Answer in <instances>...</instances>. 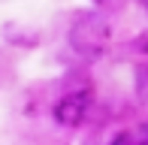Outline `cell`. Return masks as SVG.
Returning <instances> with one entry per match:
<instances>
[{
    "label": "cell",
    "instance_id": "cell-1",
    "mask_svg": "<svg viewBox=\"0 0 148 145\" xmlns=\"http://www.w3.org/2000/svg\"><path fill=\"white\" fill-rule=\"evenodd\" d=\"M112 42V24L109 15L100 9H76L66 24V45L73 55H79L82 61H100L109 51Z\"/></svg>",
    "mask_w": 148,
    "mask_h": 145
},
{
    "label": "cell",
    "instance_id": "cell-7",
    "mask_svg": "<svg viewBox=\"0 0 148 145\" xmlns=\"http://www.w3.org/2000/svg\"><path fill=\"white\" fill-rule=\"evenodd\" d=\"M109 145H133V139H130V127L118 130V133H115V136L109 139Z\"/></svg>",
    "mask_w": 148,
    "mask_h": 145
},
{
    "label": "cell",
    "instance_id": "cell-4",
    "mask_svg": "<svg viewBox=\"0 0 148 145\" xmlns=\"http://www.w3.org/2000/svg\"><path fill=\"white\" fill-rule=\"evenodd\" d=\"M127 49H130L133 55H139L142 61H148V27H145V30H139V34L133 36L130 42H127Z\"/></svg>",
    "mask_w": 148,
    "mask_h": 145
},
{
    "label": "cell",
    "instance_id": "cell-6",
    "mask_svg": "<svg viewBox=\"0 0 148 145\" xmlns=\"http://www.w3.org/2000/svg\"><path fill=\"white\" fill-rule=\"evenodd\" d=\"M91 3H94V9H100V12L109 15V12H118L121 6H124V0H91Z\"/></svg>",
    "mask_w": 148,
    "mask_h": 145
},
{
    "label": "cell",
    "instance_id": "cell-3",
    "mask_svg": "<svg viewBox=\"0 0 148 145\" xmlns=\"http://www.w3.org/2000/svg\"><path fill=\"white\" fill-rule=\"evenodd\" d=\"M133 91L142 103H148V61L133 64Z\"/></svg>",
    "mask_w": 148,
    "mask_h": 145
},
{
    "label": "cell",
    "instance_id": "cell-2",
    "mask_svg": "<svg viewBox=\"0 0 148 145\" xmlns=\"http://www.w3.org/2000/svg\"><path fill=\"white\" fill-rule=\"evenodd\" d=\"M94 106V88L82 85V88H70L58 97V103L51 106V118L60 127H82L88 121V112Z\"/></svg>",
    "mask_w": 148,
    "mask_h": 145
},
{
    "label": "cell",
    "instance_id": "cell-5",
    "mask_svg": "<svg viewBox=\"0 0 148 145\" xmlns=\"http://www.w3.org/2000/svg\"><path fill=\"white\" fill-rule=\"evenodd\" d=\"M130 139H133V145H148V118L139 121L136 127H130Z\"/></svg>",
    "mask_w": 148,
    "mask_h": 145
},
{
    "label": "cell",
    "instance_id": "cell-8",
    "mask_svg": "<svg viewBox=\"0 0 148 145\" xmlns=\"http://www.w3.org/2000/svg\"><path fill=\"white\" fill-rule=\"evenodd\" d=\"M136 3H139V6H142V9H148V0H136Z\"/></svg>",
    "mask_w": 148,
    "mask_h": 145
}]
</instances>
